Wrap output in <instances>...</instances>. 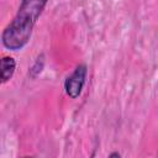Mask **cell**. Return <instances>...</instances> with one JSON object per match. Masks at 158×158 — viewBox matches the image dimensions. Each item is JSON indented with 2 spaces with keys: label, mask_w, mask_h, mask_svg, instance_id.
<instances>
[{
  "label": "cell",
  "mask_w": 158,
  "mask_h": 158,
  "mask_svg": "<svg viewBox=\"0 0 158 158\" xmlns=\"http://www.w3.org/2000/svg\"><path fill=\"white\" fill-rule=\"evenodd\" d=\"M86 74H88V67L86 64L81 63L78 64L73 70V73L69 74L64 80V90L70 99H77L80 96L86 80Z\"/></svg>",
  "instance_id": "2"
},
{
  "label": "cell",
  "mask_w": 158,
  "mask_h": 158,
  "mask_svg": "<svg viewBox=\"0 0 158 158\" xmlns=\"http://www.w3.org/2000/svg\"><path fill=\"white\" fill-rule=\"evenodd\" d=\"M47 1L21 0L17 14L1 33V42L6 49L19 51L30 42L33 27L43 12Z\"/></svg>",
  "instance_id": "1"
},
{
  "label": "cell",
  "mask_w": 158,
  "mask_h": 158,
  "mask_svg": "<svg viewBox=\"0 0 158 158\" xmlns=\"http://www.w3.org/2000/svg\"><path fill=\"white\" fill-rule=\"evenodd\" d=\"M16 69V62L10 56H4L1 59V84L7 83Z\"/></svg>",
  "instance_id": "3"
},
{
  "label": "cell",
  "mask_w": 158,
  "mask_h": 158,
  "mask_svg": "<svg viewBox=\"0 0 158 158\" xmlns=\"http://www.w3.org/2000/svg\"><path fill=\"white\" fill-rule=\"evenodd\" d=\"M43 68H44V54L41 53L36 58V60L33 62V64L30 67V69H28V77L31 79H36L42 73Z\"/></svg>",
  "instance_id": "4"
},
{
  "label": "cell",
  "mask_w": 158,
  "mask_h": 158,
  "mask_svg": "<svg viewBox=\"0 0 158 158\" xmlns=\"http://www.w3.org/2000/svg\"><path fill=\"white\" fill-rule=\"evenodd\" d=\"M109 157H110V158H114V157H117V158H118V157H121V153H118V152H112V153L109 154Z\"/></svg>",
  "instance_id": "5"
}]
</instances>
